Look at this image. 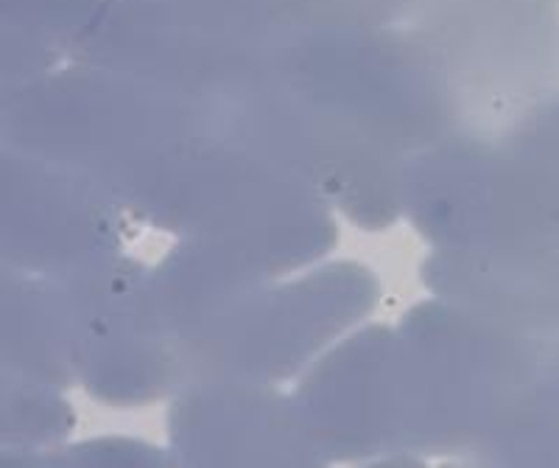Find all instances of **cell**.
Returning <instances> with one entry per match:
<instances>
[{
    "mask_svg": "<svg viewBox=\"0 0 559 468\" xmlns=\"http://www.w3.org/2000/svg\"><path fill=\"white\" fill-rule=\"evenodd\" d=\"M512 147L523 157L559 168V98L534 109L528 121L512 138Z\"/></svg>",
    "mask_w": 559,
    "mask_h": 468,
    "instance_id": "cell-1",
    "label": "cell"
}]
</instances>
